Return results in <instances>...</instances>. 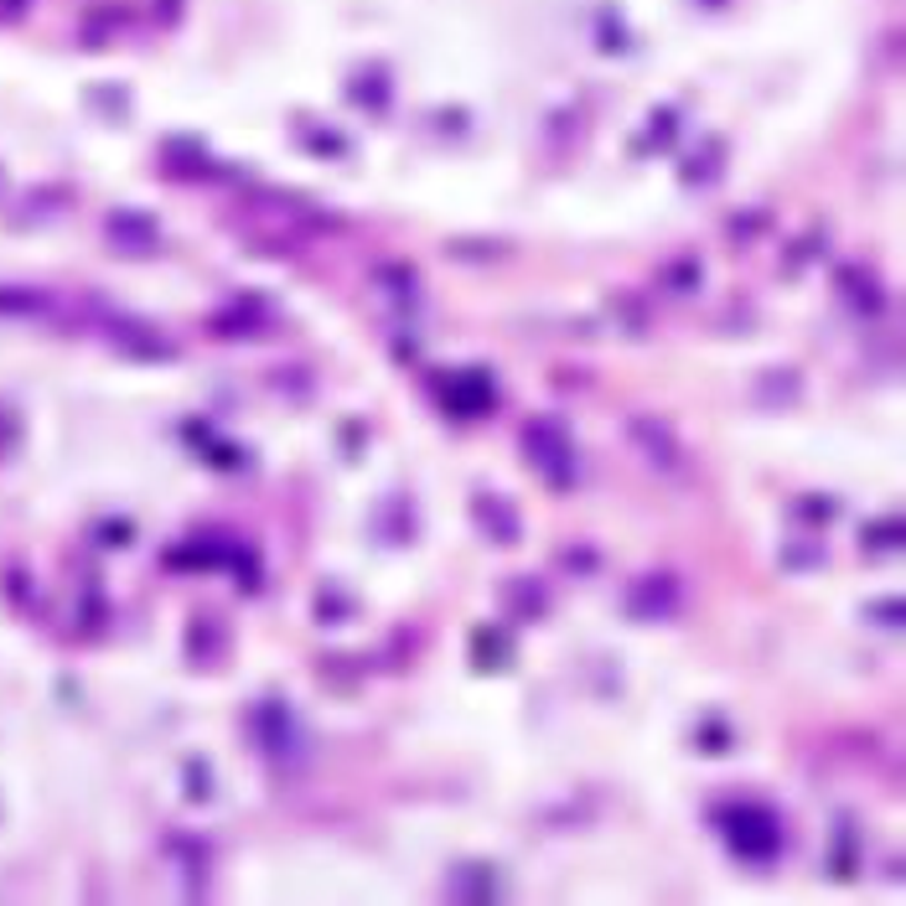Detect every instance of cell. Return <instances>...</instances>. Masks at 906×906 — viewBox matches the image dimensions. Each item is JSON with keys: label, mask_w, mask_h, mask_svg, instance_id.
Wrapping results in <instances>:
<instances>
[{"label": "cell", "mask_w": 906, "mask_h": 906, "mask_svg": "<svg viewBox=\"0 0 906 906\" xmlns=\"http://www.w3.org/2000/svg\"><path fill=\"white\" fill-rule=\"evenodd\" d=\"M720 829L746 865H771L787 845L783 818L771 814L767 803H730V808H720Z\"/></svg>", "instance_id": "obj_1"}, {"label": "cell", "mask_w": 906, "mask_h": 906, "mask_svg": "<svg viewBox=\"0 0 906 906\" xmlns=\"http://www.w3.org/2000/svg\"><path fill=\"white\" fill-rule=\"evenodd\" d=\"M524 456H529V467L539 471L549 487H575L580 477V451H575V436L570 425L555 420V415H539V420L524 425Z\"/></svg>", "instance_id": "obj_2"}, {"label": "cell", "mask_w": 906, "mask_h": 906, "mask_svg": "<svg viewBox=\"0 0 906 906\" xmlns=\"http://www.w3.org/2000/svg\"><path fill=\"white\" fill-rule=\"evenodd\" d=\"M627 440H633V451L643 456L653 471L679 477V471L689 467V451H684L679 430H674L664 415H633V420H627Z\"/></svg>", "instance_id": "obj_3"}, {"label": "cell", "mask_w": 906, "mask_h": 906, "mask_svg": "<svg viewBox=\"0 0 906 906\" xmlns=\"http://www.w3.org/2000/svg\"><path fill=\"white\" fill-rule=\"evenodd\" d=\"M621 606H627V617L637 621H668V617H679V606H684V580L674 570H648V575H637L633 586L621 590Z\"/></svg>", "instance_id": "obj_4"}, {"label": "cell", "mask_w": 906, "mask_h": 906, "mask_svg": "<svg viewBox=\"0 0 906 906\" xmlns=\"http://www.w3.org/2000/svg\"><path fill=\"white\" fill-rule=\"evenodd\" d=\"M104 239L120 249V255H156L161 249V228H156L151 212L140 208H115L104 218Z\"/></svg>", "instance_id": "obj_5"}, {"label": "cell", "mask_w": 906, "mask_h": 906, "mask_svg": "<svg viewBox=\"0 0 906 906\" xmlns=\"http://www.w3.org/2000/svg\"><path fill=\"white\" fill-rule=\"evenodd\" d=\"M249 725H255L259 746H265L270 756H296L301 751V730H296V720H290V710L280 705V699H265Z\"/></svg>", "instance_id": "obj_6"}, {"label": "cell", "mask_w": 906, "mask_h": 906, "mask_svg": "<svg viewBox=\"0 0 906 906\" xmlns=\"http://www.w3.org/2000/svg\"><path fill=\"white\" fill-rule=\"evenodd\" d=\"M471 518H477V529H482L492 544H518L524 539V518H518V508L508 498L477 492V498H471Z\"/></svg>", "instance_id": "obj_7"}, {"label": "cell", "mask_w": 906, "mask_h": 906, "mask_svg": "<svg viewBox=\"0 0 906 906\" xmlns=\"http://www.w3.org/2000/svg\"><path fill=\"white\" fill-rule=\"evenodd\" d=\"M492 399H498V389H492L487 368H461V374L446 384V405H451V415H482V409H492Z\"/></svg>", "instance_id": "obj_8"}, {"label": "cell", "mask_w": 906, "mask_h": 906, "mask_svg": "<svg viewBox=\"0 0 906 906\" xmlns=\"http://www.w3.org/2000/svg\"><path fill=\"white\" fill-rule=\"evenodd\" d=\"M803 394V374L798 368H767V374H756V384H751V399L756 405H793Z\"/></svg>", "instance_id": "obj_9"}, {"label": "cell", "mask_w": 906, "mask_h": 906, "mask_svg": "<svg viewBox=\"0 0 906 906\" xmlns=\"http://www.w3.org/2000/svg\"><path fill=\"white\" fill-rule=\"evenodd\" d=\"M839 290H845V301H855L860 311H880V306H886L880 280L870 270H860V265H845V270H839Z\"/></svg>", "instance_id": "obj_10"}, {"label": "cell", "mask_w": 906, "mask_h": 906, "mask_svg": "<svg viewBox=\"0 0 906 906\" xmlns=\"http://www.w3.org/2000/svg\"><path fill=\"white\" fill-rule=\"evenodd\" d=\"M508 611H514L518 621H539L544 611H549V596H544L539 580H529V575H514V580H508Z\"/></svg>", "instance_id": "obj_11"}, {"label": "cell", "mask_w": 906, "mask_h": 906, "mask_svg": "<svg viewBox=\"0 0 906 906\" xmlns=\"http://www.w3.org/2000/svg\"><path fill=\"white\" fill-rule=\"evenodd\" d=\"M502 876L492 870V865H461L451 876V892L461 896V902H487V896H498Z\"/></svg>", "instance_id": "obj_12"}, {"label": "cell", "mask_w": 906, "mask_h": 906, "mask_svg": "<svg viewBox=\"0 0 906 906\" xmlns=\"http://www.w3.org/2000/svg\"><path fill=\"white\" fill-rule=\"evenodd\" d=\"M47 290H31V286H0V317H42L47 311Z\"/></svg>", "instance_id": "obj_13"}, {"label": "cell", "mask_w": 906, "mask_h": 906, "mask_svg": "<svg viewBox=\"0 0 906 906\" xmlns=\"http://www.w3.org/2000/svg\"><path fill=\"white\" fill-rule=\"evenodd\" d=\"M471 653H477V664L482 668H508V658H514V637L498 633V627H482L477 643H471Z\"/></svg>", "instance_id": "obj_14"}, {"label": "cell", "mask_w": 906, "mask_h": 906, "mask_svg": "<svg viewBox=\"0 0 906 906\" xmlns=\"http://www.w3.org/2000/svg\"><path fill=\"white\" fill-rule=\"evenodd\" d=\"M699 280H705V270H699V259H674L664 270V286L674 290V296H695Z\"/></svg>", "instance_id": "obj_15"}, {"label": "cell", "mask_w": 906, "mask_h": 906, "mask_svg": "<svg viewBox=\"0 0 906 906\" xmlns=\"http://www.w3.org/2000/svg\"><path fill=\"white\" fill-rule=\"evenodd\" d=\"M902 549V518H886L876 529H865V555H892Z\"/></svg>", "instance_id": "obj_16"}, {"label": "cell", "mask_w": 906, "mask_h": 906, "mask_svg": "<svg viewBox=\"0 0 906 906\" xmlns=\"http://www.w3.org/2000/svg\"><path fill=\"white\" fill-rule=\"evenodd\" d=\"M720 151H725V140H710V156L699 151L695 161H689V167H684V181H689V187H695V181H710L715 171H720V167H715V161H720Z\"/></svg>", "instance_id": "obj_17"}, {"label": "cell", "mask_w": 906, "mask_h": 906, "mask_svg": "<svg viewBox=\"0 0 906 906\" xmlns=\"http://www.w3.org/2000/svg\"><path fill=\"white\" fill-rule=\"evenodd\" d=\"M374 275L389 286V296H409L415 290V270H405V265H378Z\"/></svg>", "instance_id": "obj_18"}, {"label": "cell", "mask_w": 906, "mask_h": 906, "mask_svg": "<svg viewBox=\"0 0 906 906\" xmlns=\"http://www.w3.org/2000/svg\"><path fill=\"white\" fill-rule=\"evenodd\" d=\"M674 136H679V109H658V115H653V130H648V146H658V140L668 146Z\"/></svg>", "instance_id": "obj_19"}, {"label": "cell", "mask_w": 906, "mask_h": 906, "mask_svg": "<svg viewBox=\"0 0 906 906\" xmlns=\"http://www.w3.org/2000/svg\"><path fill=\"white\" fill-rule=\"evenodd\" d=\"M559 565H565V570H575V575H596V570H601V555H596V549H565V555H559Z\"/></svg>", "instance_id": "obj_20"}, {"label": "cell", "mask_w": 906, "mask_h": 906, "mask_svg": "<svg viewBox=\"0 0 906 906\" xmlns=\"http://www.w3.org/2000/svg\"><path fill=\"white\" fill-rule=\"evenodd\" d=\"M818 559H824V549H818V544H787V549H783V565H793V570L818 565Z\"/></svg>", "instance_id": "obj_21"}, {"label": "cell", "mask_w": 906, "mask_h": 906, "mask_svg": "<svg viewBox=\"0 0 906 906\" xmlns=\"http://www.w3.org/2000/svg\"><path fill=\"white\" fill-rule=\"evenodd\" d=\"M798 514L803 518H834L839 514V502H818V492H808V498L798 502Z\"/></svg>", "instance_id": "obj_22"}, {"label": "cell", "mask_w": 906, "mask_h": 906, "mask_svg": "<svg viewBox=\"0 0 906 906\" xmlns=\"http://www.w3.org/2000/svg\"><path fill=\"white\" fill-rule=\"evenodd\" d=\"M870 617H880V627H896V621H902V601H876Z\"/></svg>", "instance_id": "obj_23"}]
</instances>
